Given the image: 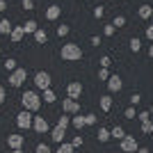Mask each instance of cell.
Segmentation results:
<instances>
[{
	"instance_id": "5bb4252c",
	"label": "cell",
	"mask_w": 153,
	"mask_h": 153,
	"mask_svg": "<svg viewBox=\"0 0 153 153\" xmlns=\"http://www.w3.org/2000/svg\"><path fill=\"white\" fill-rule=\"evenodd\" d=\"M98 105H101L103 112H110V110H112V96H110V94H103L101 98H98Z\"/></svg>"
},
{
	"instance_id": "60d3db41",
	"label": "cell",
	"mask_w": 153,
	"mask_h": 153,
	"mask_svg": "<svg viewBox=\"0 0 153 153\" xmlns=\"http://www.w3.org/2000/svg\"><path fill=\"white\" fill-rule=\"evenodd\" d=\"M23 7H25L27 12H30V9H34V0H23Z\"/></svg>"
},
{
	"instance_id": "cb8c5ba5",
	"label": "cell",
	"mask_w": 153,
	"mask_h": 153,
	"mask_svg": "<svg viewBox=\"0 0 153 153\" xmlns=\"http://www.w3.org/2000/svg\"><path fill=\"white\" fill-rule=\"evenodd\" d=\"M130 51H133V53H140L142 51V39H137V37L130 39Z\"/></svg>"
},
{
	"instance_id": "ffe728a7",
	"label": "cell",
	"mask_w": 153,
	"mask_h": 153,
	"mask_svg": "<svg viewBox=\"0 0 153 153\" xmlns=\"http://www.w3.org/2000/svg\"><path fill=\"white\" fill-rule=\"evenodd\" d=\"M12 30H14V25H12L7 19L0 21V34H12Z\"/></svg>"
},
{
	"instance_id": "f6af8a7d",
	"label": "cell",
	"mask_w": 153,
	"mask_h": 153,
	"mask_svg": "<svg viewBox=\"0 0 153 153\" xmlns=\"http://www.w3.org/2000/svg\"><path fill=\"white\" fill-rule=\"evenodd\" d=\"M135 153H151V151H149V149H144V146H140V149H137Z\"/></svg>"
},
{
	"instance_id": "ac0fdd59",
	"label": "cell",
	"mask_w": 153,
	"mask_h": 153,
	"mask_svg": "<svg viewBox=\"0 0 153 153\" xmlns=\"http://www.w3.org/2000/svg\"><path fill=\"white\" fill-rule=\"evenodd\" d=\"M110 135H112L114 140H119V142H121L123 137H126V130H123V126H114L112 130H110Z\"/></svg>"
},
{
	"instance_id": "ee69618b",
	"label": "cell",
	"mask_w": 153,
	"mask_h": 153,
	"mask_svg": "<svg viewBox=\"0 0 153 153\" xmlns=\"http://www.w3.org/2000/svg\"><path fill=\"white\" fill-rule=\"evenodd\" d=\"M89 41H91V46H101V37H96V34L89 39Z\"/></svg>"
},
{
	"instance_id": "7dc6e473",
	"label": "cell",
	"mask_w": 153,
	"mask_h": 153,
	"mask_svg": "<svg viewBox=\"0 0 153 153\" xmlns=\"http://www.w3.org/2000/svg\"><path fill=\"white\" fill-rule=\"evenodd\" d=\"M149 57H151V59H153V44H151V46H149Z\"/></svg>"
},
{
	"instance_id": "bcb514c9",
	"label": "cell",
	"mask_w": 153,
	"mask_h": 153,
	"mask_svg": "<svg viewBox=\"0 0 153 153\" xmlns=\"http://www.w3.org/2000/svg\"><path fill=\"white\" fill-rule=\"evenodd\" d=\"M5 9H7V2H5V0H0V12H5Z\"/></svg>"
},
{
	"instance_id": "d4e9b609",
	"label": "cell",
	"mask_w": 153,
	"mask_h": 153,
	"mask_svg": "<svg viewBox=\"0 0 153 153\" xmlns=\"http://www.w3.org/2000/svg\"><path fill=\"white\" fill-rule=\"evenodd\" d=\"M71 123H73V128H78V130H80V128H85L87 126V123H85V117H73V119H71Z\"/></svg>"
},
{
	"instance_id": "d6a6232c",
	"label": "cell",
	"mask_w": 153,
	"mask_h": 153,
	"mask_svg": "<svg viewBox=\"0 0 153 153\" xmlns=\"http://www.w3.org/2000/svg\"><path fill=\"white\" fill-rule=\"evenodd\" d=\"M34 153H53V151H51V146H48V144H37Z\"/></svg>"
},
{
	"instance_id": "44dd1931",
	"label": "cell",
	"mask_w": 153,
	"mask_h": 153,
	"mask_svg": "<svg viewBox=\"0 0 153 153\" xmlns=\"http://www.w3.org/2000/svg\"><path fill=\"white\" fill-rule=\"evenodd\" d=\"M34 41H37V44H46V41H48V34H46V30H41V27H39V30L34 32Z\"/></svg>"
},
{
	"instance_id": "52a82bcc",
	"label": "cell",
	"mask_w": 153,
	"mask_h": 153,
	"mask_svg": "<svg viewBox=\"0 0 153 153\" xmlns=\"http://www.w3.org/2000/svg\"><path fill=\"white\" fill-rule=\"evenodd\" d=\"M62 110H64V114H80V103L66 96L62 101Z\"/></svg>"
},
{
	"instance_id": "2e32d148",
	"label": "cell",
	"mask_w": 153,
	"mask_h": 153,
	"mask_svg": "<svg viewBox=\"0 0 153 153\" xmlns=\"http://www.w3.org/2000/svg\"><path fill=\"white\" fill-rule=\"evenodd\" d=\"M137 14H140V19L146 21V19H151V16H153V7L151 5H142L140 9H137Z\"/></svg>"
},
{
	"instance_id": "3957f363",
	"label": "cell",
	"mask_w": 153,
	"mask_h": 153,
	"mask_svg": "<svg viewBox=\"0 0 153 153\" xmlns=\"http://www.w3.org/2000/svg\"><path fill=\"white\" fill-rule=\"evenodd\" d=\"M27 80V71L23 69V66H19L16 71H12L9 73V87H14V89H19V87H23V82Z\"/></svg>"
},
{
	"instance_id": "5b68a950",
	"label": "cell",
	"mask_w": 153,
	"mask_h": 153,
	"mask_svg": "<svg viewBox=\"0 0 153 153\" xmlns=\"http://www.w3.org/2000/svg\"><path fill=\"white\" fill-rule=\"evenodd\" d=\"M32 121H34V117H32V112H27V110H23V112L16 114V126H19L21 130H30Z\"/></svg>"
},
{
	"instance_id": "30bf717a",
	"label": "cell",
	"mask_w": 153,
	"mask_h": 153,
	"mask_svg": "<svg viewBox=\"0 0 153 153\" xmlns=\"http://www.w3.org/2000/svg\"><path fill=\"white\" fill-rule=\"evenodd\" d=\"M23 144H25V137H23V135H16V133L7 135V146L12 149V151L14 149H23Z\"/></svg>"
},
{
	"instance_id": "c3c4849f",
	"label": "cell",
	"mask_w": 153,
	"mask_h": 153,
	"mask_svg": "<svg viewBox=\"0 0 153 153\" xmlns=\"http://www.w3.org/2000/svg\"><path fill=\"white\" fill-rule=\"evenodd\" d=\"M12 153H23V149H14V151Z\"/></svg>"
},
{
	"instance_id": "74e56055",
	"label": "cell",
	"mask_w": 153,
	"mask_h": 153,
	"mask_svg": "<svg viewBox=\"0 0 153 153\" xmlns=\"http://www.w3.org/2000/svg\"><path fill=\"white\" fill-rule=\"evenodd\" d=\"M114 30H117L114 25H105V27H103V34H105V37H112V34H114Z\"/></svg>"
},
{
	"instance_id": "d6986e66",
	"label": "cell",
	"mask_w": 153,
	"mask_h": 153,
	"mask_svg": "<svg viewBox=\"0 0 153 153\" xmlns=\"http://www.w3.org/2000/svg\"><path fill=\"white\" fill-rule=\"evenodd\" d=\"M55 153H76V149H73V144H71V142H62Z\"/></svg>"
},
{
	"instance_id": "603a6c76",
	"label": "cell",
	"mask_w": 153,
	"mask_h": 153,
	"mask_svg": "<svg viewBox=\"0 0 153 153\" xmlns=\"http://www.w3.org/2000/svg\"><path fill=\"white\" fill-rule=\"evenodd\" d=\"M96 137H98V142H108L112 135H110L108 128H98V135H96Z\"/></svg>"
},
{
	"instance_id": "6da1fadb",
	"label": "cell",
	"mask_w": 153,
	"mask_h": 153,
	"mask_svg": "<svg viewBox=\"0 0 153 153\" xmlns=\"http://www.w3.org/2000/svg\"><path fill=\"white\" fill-rule=\"evenodd\" d=\"M21 103H23V110H27V112H37L39 108H41V96L37 94V91H23V96H21Z\"/></svg>"
},
{
	"instance_id": "8d00e7d4",
	"label": "cell",
	"mask_w": 153,
	"mask_h": 153,
	"mask_svg": "<svg viewBox=\"0 0 153 153\" xmlns=\"http://www.w3.org/2000/svg\"><path fill=\"white\" fill-rule=\"evenodd\" d=\"M96 121H98V119H96V114H85V123H87V126H94Z\"/></svg>"
},
{
	"instance_id": "8992f818",
	"label": "cell",
	"mask_w": 153,
	"mask_h": 153,
	"mask_svg": "<svg viewBox=\"0 0 153 153\" xmlns=\"http://www.w3.org/2000/svg\"><path fill=\"white\" fill-rule=\"evenodd\" d=\"M119 146H121L123 153H135L137 149H140V144H137V140H135L133 135H126V137L119 142Z\"/></svg>"
},
{
	"instance_id": "8fae6325",
	"label": "cell",
	"mask_w": 153,
	"mask_h": 153,
	"mask_svg": "<svg viewBox=\"0 0 153 153\" xmlns=\"http://www.w3.org/2000/svg\"><path fill=\"white\" fill-rule=\"evenodd\" d=\"M121 87H123V80L119 76H110V80H108V89H110V94H119L121 91Z\"/></svg>"
},
{
	"instance_id": "f1b7e54d",
	"label": "cell",
	"mask_w": 153,
	"mask_h": 153,
	"mask_svg": "<svg viewBox=\"0 0 153 153\" xmlns=\"http://www.w3.org/2000/svg\"><path fill=\"white\" fill-rule=\"evenodd\" d=\"M137 119H140V123H144V121H151L153 117H151V112L146 110V112H140V114H137Z\"/></svg>"
},
{
	"instance_id": "681fc988",
	"label": "cell",
	"mask_w": 153,
	"mask_h": 153,
	"mask_svg": "<svg viewBox=\"0 0 153 153\" xmlns=\"http://www.w3.org/2000/svg\"><path fill=\"white\" fill-rule=\"evenodd\" d=\"M149 112H151V114H153V103H151V108H149Z\"/></svg>"
},
{
	"instance_id": "e575fe53",
	"label": "cell",
	"mask_w": 153,
	"mask_h": 153,
	"mask_svg": "<svg viewBox=\"0 0 153 153\" xmlns=\"http://www.w3.org/2000/svg\"><path fill=\"white\" fill-rule=\"evenodd\" d=\"M103 14H105V9H103L101 5H96L94 7V19H103Z\"/></svg>"
},
{
	"instance_id": "7bdbcfd3",
	"label": "cell",
	"mask_w": 153,
	"mask_h": 153,
	"mask_svg": "<svg viewBox=\"0 0 153 153\" xmlns=\"http://www.w3.org/2000/svg\"><path fill=\"white\" fill-rule=\"evenodd\" d=\"M5 98H7V91H5V87H2V85H0V105H2V103H5Z\"/></svg>"
},
{
	"instance_id": "816d5d0a",
	"label": "cell",
	"mask_w": 153,
	"mask_h": 153,
	"mask_svg": "<svg viewBox=\"0 0 153 153\" xmlns=\"http://www.w3.org/2000/svg\"><path fill=\"white\" fill-rule=\"evenodd\" d=\"M78 153H80V151H78Z\"/></svg>"
},
{
	"instance_id": "836d02e7",
	"label": "cell",
	"mask_w": 153,
	"mask_h": 153,
	"mask_svg": "<svg viewBox=\"0 0 153 153\" xmlns=\"http://www.w3.org/2000/svg\"><path fill=\"white\" fill-rule=\"evenodd\" d=\"M5 69H7V71H16V69H19V66H16V59L9 57V59L5 62Z\"/></svg>"
},
{
	"instance_id": "4dcf8cb0",
	"label": "cell",
	"mask_w": 153,
	"mask_h": 153,
	"mask_svg": "<svg viewBox=\"0 0 153 153\" xmlns=\"http://www.w3.org/2000/svg\"><path fill=\"white\" fill-rule=\"evenodd\" d=\"M69 123H71V119H69L66 114H62V117L57 119V126H62V128H69Z\"/></svg>"
},
{
	"instance_id": "b9f144b4",
	"label": "cell",
	"mask_w": 153,
	"mask_h": 153,
	"mask_svg": "<svg viewBox=\"0 0 153 153\" xmlns=\"http://www.w3.org/2000/svg\"><path fill=\"white\" fill-rule=\"evenodd\" d=\"M144 34H146L149 41H153V25H146V32H144Z\"/></svg>"
},
{
	"instance_id": "7402d4cb",
	"label": "cell",
	"mask_w": 153,
	"mask_h": 153,
	"mask_svg": "<svg viewBox=\"0 0 153 153\" xmlns=\"http://www.w3.org/2000/svg\"><path fill=\"white\" fill-rule=\"evenodd\" d=\"M41 98H44L46 103H55V101H57V94H55V91H53V89H46Z\"/></svg>"
},
{
	"instance_id": "f35d334b",
	"label": "cell",
	"mask_w": 153,
	"mask_h": 153,
	"mask_svg": "<svg viewBox=\"0 0 153 153\" xmlns=\"http://www.w3.org/2000/svg\"><path fill=\"white\" fill-rule=\"evenodd\" d=\"M128 101H130V105H133V108H135V105H140L142 96H140V94H133V96H130V98H128Z\"/></svg>"
},
{
	"instance_id": "d590c367",
	"label": "cell",
	"mask_w": 153,
	"mask_h": 153,
	"mask_svg": "<svg viewBox=\"0 0 153 153\" xmlns=\"http://www.w3.org/2000/svg\"><path fill=\"white\" fill-rule=\"evenodd\" d=\"M98 80H110V71L108 69H98Z\"/></svg>"
},
{
	"instance_id": "f546056e",
	"label": "cell",
	"mask_w": 153,
	"mask_h": 153,
	"mask_svg": "<svg viewBox=\"0 0 153 153\" xmlns=\"http://www.w3.org/2000/svg\"><path fill=\"white\" fill-rule=\"evenodd\" d=\"M123 117H126V119H137V112H135V108H133V105H130V108H126Z\"/></svg>"
},
{
	"instance_id": "e0dca14e",
	"label": "cell",
	"mask_w": 153,
	"mask_h": 153,
	"mask_svg": "<svg viewBox=\"0 0 153 153\" xmlns=\"http://www.w3.org/2000/svg\"><path fill=\"white\" fill-rule=\"evenodd\" d=\"M23 30H25V34H34V32L39 30V25H37V21H25V23H23Z\"/></svg>"
},
{
	"instance_id": "277c9868",
	"label": "cell",
	"mask_w": 153,
	"mask_h": 153,
	"mask_svg": "<svg viewBox=\"0 0 153 153\" xmlns=\"http://www.w3.org/2000/svg\"><path fill=\"white\" fill-rule=\"evenodd\" d=\"M34 87L41 89V91L51 89V73H48V71H37V73H34Z\"/></svg>"
},
{
	"instance_id": "4316f807",
	"label": "cell",
	"mask_w": 153,
	"mask_h": 153,
	"mask_svg": "<svg viewBox=\"0 0 153 153\" xmlns=\"http://www.w3.org/2000/svg\"><path fill=\"white\" fill-rule=\"evenodd\" d=\"M112 25H114V27H123V25H126V16H121V14H119V16H114Z\"/></svg>"
},
{
	"instance_id": "1f68e13d",
	"label": "cell",
	"mask_w": 153,
	"mask_h": 153,
	"mask_svg": "<svg viewBox=\"0 0 153 153\" xmlns=\"http://www.w3.org/2000/svg\"><path fill=\"white\" fill-rule=\"evenodd\" d=\"M69 32H71L69 25H57V37H66Z\"/></svg>"
},
{
	"instance_id": "484cf974",
	"label": "cell",
	"mask_w": 153,
	"mask_h": 153,
	"mask_svg": "<svg viewBox=\"0 0 153 153\" xmlns=\"http://www.w3.org/2000/svg\"><path fill=\"white\" fill-rule=\"evenodd\" d=\"M142 133H144V135H153V119L142 123Z\"/></svg>"
},
{
	"instance_id": "7c38bea8",
	"label": "cell",
	"mask_w": 153,
	"mask_h": 153,
	"mask_svg": "<svg viewBox=\"0 0 153 153\" xmlns=\"http://www.w3.org/2000/svg\"><path fill=\"white\" fill-rule=\"evenodd\" d=\"M64 137H66V128H62V126H55V128L51 130V140H53V142L62 144V142H64Z\"/></svg>"
},
{
	"instance_id": "7a4b0ae2",
	"label": "cell",
	"mask_w": 153,
	"mask_h": 153,
	"mask_svg": "<svg viewBox=\"0 0 153 153\" xmlns=\"http://www.w3.org/2000/svg\"><path fill=\"white\" fill-rule=\"evenodd\" d=\"M59 55H62L64 62H78V59H82V48L78 44H64Z\"/></svg>"
},
{
	"instance_id": "ab89813d",
	"label": "cell",
	"mask_w": 153,
	"mask_h": 153,
	"mask_svg": "<svg viewBox=\"0 0 153 153\" xmlns=\"http://www.w3.org/2000/svg\"><path fill=\"white\" fill-rule=\"evenodd\" d=\"M110 64H112V59H110L108 55H103V57H101V69H108Z\"/></svg>"
},
{
	"instance_id": "ba28073f",
	"label": "cell",
	"mask_w": 153,
	"mask_h": 153,
	"mask_svg": "<svg viewBox=\"0 0 153 153\" xmlns=\"http://www.w3.org/2000/svg\"><path fill=\"white\" fill-rule=\"evenodd\" d=\"M32 130L39 133V135L51 133V126H48V121H46V117H34V121H32Z\"/></svg>"
},
{
	"instance_id": "83f0119b",
	"label": "cell",
	"mask_w": 153,
	"mask_h": 153,
	"mask_svg": "<svg viewBox=\"0 0 153 153\" xmlns=\"http://www.w3.org/2000/svg\"><path fill=\"white\" fill-rule=\"evenodd\" d=\"M71 144H73V149H80V146H82V144H85V137H82V135H76Z\"/></svg>"
},
{
	"instance_id": "9c48e42d",
	"label": "cell",
	"mask_w": 153,
	"mask_h": 153,
	"mask_svg": "<svg viewBox=\"0 0 153 153\" xmlns=\"http://www.w3.org/2000/svg\"><path fill=\"white\" fill-rule=\"evenodd\" d=\"M80 94H82V85L78 82V80H73V82L66 85V96H69V98L78 101V98H80Z\"/></svg>"
},
{
	"instance_id": "9a60e30c",
	"label": "cell",
	"mask_w": 153,
	"mask_h": 153,
	"mask_svg": "<svg viewBox=\"0 0 153 153\" xmlns=\"http://www.w3.org/2000/svg\"><path fill=\"white\" fill-rule=\"evenodd\" d=\"M9 37H12V41H16V44H19L21 39L25 37V30H23V25H14V30H12V34H9Z\"/></svg>"
},
{
	"instance_id": "4fadbf2b",
	"label": "cell",
	"mask_w": 153,
	"mask_h": 153,
	"mask_svg": "<svg viewBox=\"0 0 153 153\" xmlns=\"http://www.w3.org/2000/svg\"><path fill=\"white\" fill-rule=\"evenodd\" d=\"M59 14H62V7H59V5H51L48 9H46V19L55 21V19H59Z\"/></svg>"
},
{
	"instance_id": "f907efd6",
	"label": "cell",
	"mask_w": 153,
	"mask_h": 153,
	"mask_svg": "<svg viewBox=\"0 0 153 153\" xmlns=\"http://www.w3.org/2000/svg\"><path fill=\"white\" fill-rule=\"evenodd\" d=\"M0 55H2V51H0Z\"/></svg>"
}]
</instances>
